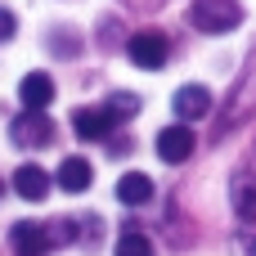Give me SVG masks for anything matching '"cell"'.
I'll return each mask as SVG.
<instances>
[{
	"label": "cell",
	"instance_id": "obj_7",
	"mask_svg": "<svg viewBox=\"0 0 256 256\" xmlns=\"http://www.w3.org/2000/svg\"><path fill=\"white\" fill-rule=\"evenodd\" d=\"M50 184H54V180H50L36 162H22V166L14 171V194L27 198V202H45V198H50Z\"/></svg>",
	"mask_w": 256,
	"mask_h": 256
},
{
	"label": "cell",
	"instance_id": "obj_2",
	"mask_svg": "<svg viewBox=\"0 0 256 256\" xmlns=\"http://www.w3.org/2000/svg\"><path fill=\"white\" fill-rule=\"evenodd\" d=\"M126 58H130L135 68H144V72H158V68L171 58V40H166V32H158V27L135 32V36L126 40Z\"/></svg>",
	"mask_w": 256,
	"mask_h": 256
},
{
	"label": "cell",
	"instance_id": "obj_12",
	"mask_svg": "<svg viewBox=\"0 0 256 256\" xmlns=\"http://www.w3.org/2000/svg\"><path fill=\"white\" fill-rule=\"evenodd\" d=\"M234 212L243 220H256V180L252 176H238L234 180Z\"/></svg>",
	"mask_w": 256,
	"mask_h": 256
},
{
	"label": "cell",
	"instance_id": "obj_10",
	"mask_svg": "<svg viewBox=\"0 0 256 256\" xmlns=\"http://www.w3.org/2000/svg\"><path fill=\"white\" fill-rule=\"evenodd\" d=\"M112 126H117V122H112L104 108H76V112H72V130H76L81 140H108Z\"/></svg>",
	"mask_w": 256,
	"mask_h": 256
},
{
	"label": "cell",
	"instance_id": "obj_11",
	"mask_svg": "<svg viewBox=\"0 0 256 256\" xmlns=\"http://www.w3.org/2000/svg\"><path fill=\"white\" fill-rule=\"evenodd\" d=\"M117 198H122L126 207H144V202L153 198V180H148L144 171H126V176L117 180Z\"/></svg>",
	"mask_w": 256,
	"mask_h": 256
},
{
	"label": "cell",
	"instance_id": "obj_8",
	"mask_svg": "<svg viewBox=\"0 0 256 256\" xmlns=\"http://www.w3.org/2000/svg\"><path fill=\"white\" fill-rule=\"evenodd\" d=\"M171 104H176V117L189 126V122L207 117V108H212V94H207V86H180Z\"/></svg>",
	"mask_w": 256,
	"mask_h": 256
},
{
	"label": "cell",
	"instance_id": "obj_15",
	"mask_svg": "<svg viewBox=\"0 0 256 256\" xmlns=\"http://www.w3.org/2000/svg\"><path fill=\"white\" fill-rule=\"evenodd\" d=\"M14 32H18V18H14L9 9H0V40H9Z\"/></svg>",
	"mask_w": 256,
	"mask_h": 256
},
{
	"label": "cell",
	"instance_id": "obj_14",
	"mask_svg": "<svg viewBox=\"0 0 256 256\" xmlns=\"http://www.w3.org/2000/svg\"><path fill=\"white\" fill-rule=\"evenodd\" d=\"M117 256H153V243L140 230H122L117 234Z\"/></svg>",
	"mask_w": 256,
	"mask_h": 256
},
{
	"label": "cell",
	"instance_id": "obj_4",
	"mask_svg": "<svg viewBox=\"0 0 256 256\" xmlns=\"http://www.w3.org/2000/svg\"><path fill=\"white\" fill-rule=\"evenodd\" d=\"M194 148H198V140H194V130H189L184 122H171V126L158 130V158H162V162L180 166V162L194 158Z\"/></svg>",
	"mask_w": 256,
	"mask_h": 256
},
{
	"label": "cell",
	"instance_id": "obj_6",
	"mask_svg": "<svg viewBox=\"0 0 256 256\" xmlns=\"http://www.w3.org/2000/svg\"><path fill=\"white\" fill-rule=\"evenodd\" d=\"M18 99H22V112H45L50 99H54V81L45 72H27L18 81Z\"/></svg>",
	"mask_w": 256,
	"mask_h": 256
},
{
	"label": "cell",
	"instance_id": "obj_3",
	"mask_svg": "<svg viewBox=\"0 0 256 256\" xmlns=\"http://www.w3.org/2000/svg\"><path fill=\"white\" fill-rule=\"evenodd\" d=\"M9 140H14L18 148H45V144L54 140V122H50L45 112H18V117L9 122Z\"/></svg>",
	"mask_w": 256,
	"mask_h": 256
},
{
	"label": "cell",
	"instance_id": "obj_1",
	"mask_svg": "<svg viewBox=\"0 0 256 256\" xmlns=\"http://www.w3.org/2000/svg\"><path fill=\"white\" fill-rule=\"evenodd\" d=\"M189 22L207 36H220V32H234L243 22V4L238 0H194L189 4Z\"/></svg>",
	"mask_w": 256,
	"mask_h": 256
},
{
	"label": "cell",
	"instance_id": "obj_9",
	"mask_svg": "<svg viewBox=\"0 0 256 256\" xmlns=\"http://www.w3.org/2000/svg\"><path fill=\"white\" fill-rule=\"evenodd\" d=\"M90 180H94V166H90L86 158H63V162H58L54 184H58L63 194H86V189H90Z\"/></svg>",
	"mask_w": 256,
	"mask_h": 256
},
{
	"label": "cell",
	"instance_id": "obj_5",
	"mask_svg": "<svg viewBox=\"0 0 256 256\" xmlns=\"http://www.w3.org/2000/svg\"><path fill=\"white\" fill-rule=\"evenodd\" d=\"M9 248L14 256H45L54 243H50V225H36V220H18L9 230Z\"/></svg>",
	"mask_w": 256,
	"mask_h": 256
},
{
	"label": "cell",
	"instance_id": "obj_13",
	"mask_svg": "<svg viewBox=\"0 0 256 256\" xmlns=\"http://www.w3.org/2000/svg\"><path fill=\"white\" fill-rule=\"evenodd\" d=\"M104 112H108L112 122H130V117L140 112V94H126V90H117V94H108Z\"/></svg>",
	"mask_w": 256,
	"mask_h": 256
}]
</instances>
